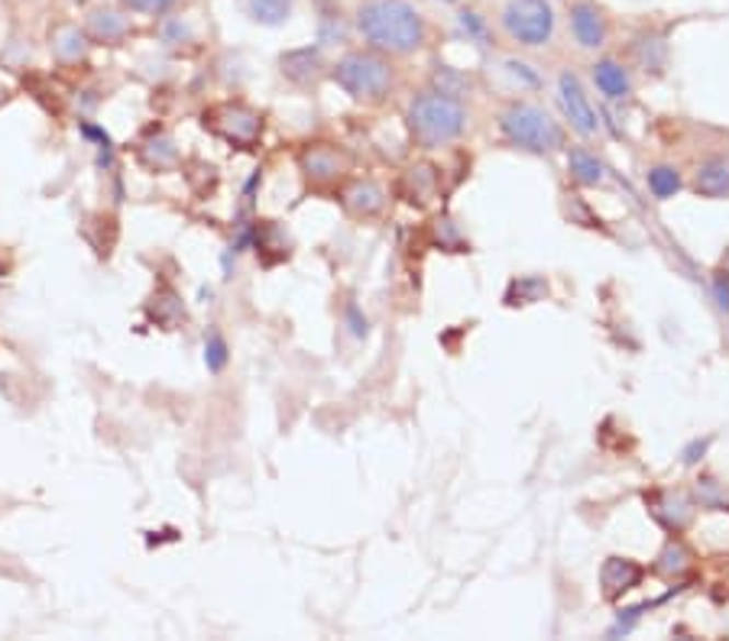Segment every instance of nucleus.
I'll use <instances>...</instances> for the list:
<instances>
[{
    "instance_id": "obj_1",
    "label": "nucleus",
    "mask_w": 729,
    "mask_h": 641,
    "mask_svg": "<svg viewBox=\"0 0 729 641\" xmlns=\"http://www.w3.org/2000/svg\"><path fill=\"white\" fill-rule=\"evenodd\" d=\"M364 39L386 56H409L425 46V20L406 0H369L357 13Z\"/></svg>"
},
{
    "instance_id": "obj_8",
    "label": "nucleus",
    "mask_w": 729,
    "mask_h": 641,
    "mask_svg": "<svg viewBox=\"0 0 729 641\" xmlns=\"http://www.w3.org/2000/svg\"><path fill=\"white\" fill-rule=\"evenodd\" d=\"M348 165H351L348 152H341L338 146H328V142H318L301 152V169H305L308 182H315V185H331V182L344 179Z\"/></svg>"
},
{
    "instance_id": "obj_15",
    "label": "nucleus",
    "mask_w": 729,
    "mask_h": 641,
    "mask_svg": "<svg viewBox=\"0 0 729 641\" xmlns=\"http://www.w3.org/2000/svg\"><path fill=\"white\" fill-rule=\"evenodd\" d=\"M88 30H91L94 39L114 43V39H121L127 33V20L121 13H114V10H98V13H91Z\"/></svg>"
},
{
    "instance_id": "obj_18",
    "label": "nucleus",
    "mask_w": 729,
    "mask_h": 641,
    "mask_svg": "<svg viewBox=\"0 0 729 641\" xmlns=\"http://www.w3.org/2000/svg\"><path fill=\"white\" fill-rule=\"evenodd\" d=\"M78 39H81V36H78L75 30H62V33L56 36V53H59V59H66V62L81 59L84 46H72V43H78Z\"/></svg>"
},
{
    "instance_id": "obj_6",
    "label": "nucleus",
    "mask_w": 729,
    "mask_h": 641,
    "mask_svg": "<svg viewBox=\"0 0 729 641\" xmlns=\"http://www.w3.org/2000/svg\"><path fill=\"white\" fill-rule=\"evenodd\" d=\"M205 124L233 146H253L263 134V117L243 104H220L212 114H205Z\"/></svg>"
},
{
    "instance_id": "obj_9",
    "label": "nucleus",
    "mask_w": 729,
    "mask_h": 641,
    "mask_svg": "<svg viewBox=\"0 0 729 641\" xmlns=\"http://www.w3.org/2000/svg\"><path fill=\"white\" fill-rule=\"evenodd\" d=\"M642 573H646V570L639 568L636 561H629V558H610V561L603 564V570H600L603 596H606V599H616V596H623L626 590L639 586Z\"/></svg>"
},
{
    "instance_id": "obj_7",
    "label": "nucleus",
    "mask_w": 729,
    "mask_h": 641,
    "mask_svg": "<svg viewBox=\"0 0 729 641\" xmlns=\"http://www.w3.org/2000/svg\"><path fill=\"white\" fill-rule=\"evenodd\" d=\"M558 98H561V107H565L568 124H571L581 137H596V134H600V117H596L593 104L586 101L578 75L565 71V75L558 78Z\"/></svg>"
},
{
    "instance_id": "obj_16",
    "label": "nucleus",
    "mask_w": 729,
    "mask_h": 641,
    "mask_svg": "<svg viewBox=\"0 0 729 641\" xmlns=\"http://www.w3.org/2000/svg\"><path fill=\"white\" fill-rule=\"evenodd\" d=\"M649 188H652V195H656L658 202L674 198V195L681 192V175H677V169H671V165H656V169L649 172Z\"/></svg>"
},
{
    "instance_id": "obj_21",
    "label": "nucleus",
    "mask_w": 729,
    "mask_h": 641,
    "mask_svg": "<svg viewBox=\"0 0 729 641\" xmlns=\"http://www.w3.org/2000/svg\"><path fill=\"white\" fill-rule=\"evenodd\" d=\"M717 298H720V305L729 311V283H724V279H717Z\"/></svg>"
},
{
    "instance_id": "obj_12",
    "label": "nucleus",
    "mask_w": 729,
    "mask_h": 641,
    "mask_svg": "<svg viewBox=\"0 0 729 641\" xmlns=\"http://www.w3.org/2000/svg\"><path fill=\"white\" fill-rule=\"evenodd\" d=\"M694 192L704 195V198H724L729 195V159L720 156V159H710L697 169L694 175Z\"/></svg>"
},
{
    "instance_id": "obj_17",
    "label": "nucleus",
    "mask_w": 729,
    "mask_h": 641,
    "mask_svg": "<svg viewBox=\"0 0 729 641\" xmlns=\"http://www.w3.org/2000/svg\"><path fill=\"white\" fill-rule=\"evenodd\" d=\"M250 13L263 23H283L289 16L286 0H250Z\"/></svg>"
},
{
    "instance_id": "obj_10",
    "label": "nucleus",
    "mask_w": 729,
    "mask_h": 641,
    "mask_svg": "<svg viewBox=\"0 0 729 641\" xmlns=\"http://www.w3.org/2000/svg\"><path fill=\"white\" fill-rule=\"evenodd\" d=\"M571 30L583 49H600L606 43V20L593 3H578L571 10Z\"/></svg>"
},
{
    "instance_id": "obj_3",
    "label": "nucleus",
    "mask_w": 729,
    "mask_h": 641,
    "mask_svg": "<svg viewBox=\"0 0 729 641\" xmlns=\"http://www.w3.org/2000/svg\"><path fill=\"white\" fill-rule=\"evenodd\" d=\"M409 130L425 149L447 146L467 130V111L444 91H425L409 104Z\"/></svg>"
},
{
    "instance_id": "obj_5",
    "label": "nucleus",
    "mask_w": 729,
    "mask_h": 641,
    "mask_svg": "<svg viewBox=\"0 0 729 641\" xmlns=\"http://www.w3.org/2000/svg\"><path fill=\"white\" fill-rule=\"evenodd\" d=\"M503 26L522 46H548L555 36V13L548 0H510L503 10Z\"/></svg>"
},
{
    "instance_id": "obj_4",
    "label": "nucleus",
    "mask_w": 729,
    "mask_h": 641,
    "mask_svg": "<svg viewBox=\"0 0 729 641\" xmlns=\"http://www.w3.org/2000/svg\"><path fill=\"white\" fill-rule=\"evenodd\" d=\"M331 75L354 101H379L392 88V66L376 53H351Z\"/></svg>"
},
{
    "instance_id": "obj_19",
    "label": "nucleus",
    "mask_w": 729,
    "mask_h": 641,
    "mask_svg": "<svg viewBox=\"0 0 729 641\" xmlns=\"http://www.w3.org/2000/svg\"><path fill=\"white\" fill-rule=\"evenodd\" d=\"M205 359H208V369H215V373L227 363V344L220 341L218 334L208 337V344H205Z\"/></svg>"
},
{
    "instance_id": "obj_2",
    "label": "nucleus",
    "mask_w": 729,
    "mask_h": 641,
    "mask_svg": "<svg viewBox=\"0 0 729 641\" xmlns=\"http://www.w3.org/2000/svg\"><path fill=\"white\" fill-rule=\"evenodd\" d=\"M500 134L512 146H519L525 152H535V156H551V152H561L568 146L565 127L545 107L528 104V101H515L510 107H503Z\"/></svg>"
},
{
    "instance_id": "obj_14",
    "label": "nucleus",
    "mask_w": 729,
    "mask_h": 641,
    "mask_svg": "<svg viewBox=\"0 0 729 641\" xmlns=\"http://www.w3.org/2000/svg\"><path fill=\"white\" fill-rule=\"evenodd\" d=\"M568 169H571L574 182H581V185H603L606 182L603 162L593 152H586V149H571L568 152Z\"/></svg>"
},
{
    "instance_id": "obj_11",
    "label": "nucleus",
    "mask_w": 729,
    "mask_h": 641,
    "mask_svg": "<svg viewBox=\"0 0 729 641\" xmlns=\"http://www.w3.org/2000/svg\"><path fill=\"white\" fill-rule=\"evenodd\" d=\"M593 81L596 88L610 98V101H619V98H629L633 94V78L626 66H619L616 59H603L593 66Z\"/></svg>"
},
{
    "instance_id": "obj_13",
    "label": "nucleus",
    "mask_w": 729,
    "mask_h": 641,
    "mask_svg": "<svg viewBox=\"0 0 729 641\" xmlns=\"http://www.w3.org/2000/svg\"><path fill=\"white\" fill-rule=\"evenodd\" d=\"M344 205L354 214L369 217V214L383 211L386 198H383V188H379L376 182H354V185L344 192Z\"/></svg>"
},
{
    "instance_id": "obj_20",
    "label": "nucleus",
    "mask_w": 729,
    "mask_h": 641,
    "mask_svg": "<svg viewBox=\"0 0 729 641\" xmlns=\"http://www.w3.org/2000/svg\"><path fill=\"white\" fill-rule=\"evenodd\" d=\"M130 10H140V13H162L166 7H172L175 0H124Z\"/></svg>"
}]
</instances>
